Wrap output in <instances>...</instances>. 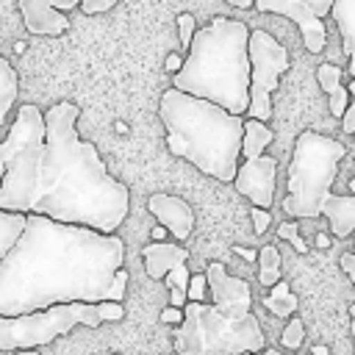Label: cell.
Returning a JSON list of instances; mask_svg holds the SVG:
<instances>
[{"mask_svg": "<svg viewBox=\"0 0 355 355\" xmlns=\"http://www.w3.org/2000/svg\"><path fill=\"white\" fill-rule=\"evenodd\" d=\"M263 308L272 313V316H280V319H291L294 311L300 308V300L297 294L291 291V286L286 280H280L277 286L269 288V294L263 297Z\"/></svg>", "mask_w": 355, "mask_h": 355, "instance_id": "d6986e66", "label": "cell"}, {"mask_svg": "<svg viewBox=\"0 0 355 355\" xmlns=\"http://www.w3.org/2000/svg\"><path fill=\"white\" fill-rule=\"evenodd\" d=\"M147 211L178 241H186L191 236V230H194V211H191V205L186 200L175 197V194H153L147 200Z\"/></svg>", "mask_w": 355, "mask_h": 355, "instance_id": "7c38bea8", "label": "cell"}, {"mask_svg": "<svg viewBox=\"0 0 355 355\" xmlns=\"http://www.w3.org/2000/svg\"><path fill=\"white\" fill-rule=\"evenodd\" d=\"M194 33H197V22H194V17H191L189 11L178 14V39H180V47H183L186 53H189V47H191Z\"/></svg>", "mask_w": 355, "mask_h": 355, "instance_id": "cb8c5ba5", "label": "cell"}, {"mask_svg": "<svg viewBox=\"0 0 355 355\" xmlns=\"http://www.w3.org/2000/svg\"><path fill=\"white\" fill-rule=\"evenodd\" d=\"M349 191H352V194H355V178H352V180H349Z\"/></svg>", "mask_w": 355, "mask_h": 355, "instance_id": "bcb514c9", "label": "cell"}, {"mask_svg": "<svg viewBox=\"0 0 355 355\" xmlns=\"http://www.w3.org/2000/svg\"><path fill=\"white\" fill-rule=\"evenodd\" d=\"M258 283L272 288L280 283V252L275 244H263L258 250Z\"/></svg>", "mask_w": 355, "mask_h": 355, "instance_id": "7402d4cb", "label": "cell"}, {"mask_svg": "<svg viewBox=\"0 0 355 355\" xmlns=\"http://www.w3.org/2000/svg\"><path fill=\"white\" fill-rule=\"evenodd\" d=\"M50 6H53L55 11H61V14H67L69 8H78L80 3H78V0H50Z\"/></svg>", "mask_w": 355, "mask_h": 355, "instance_id": "e575fe53", "label": "cell"}, {"mask_svg": "<svg viewBox=\"0 0 355 355\" xmlns=\"http://www.w3.org/2000/svg\"><path fill=\"white\" fill-rule=\"evenodd\" d=\"M100 327L97 305L86 302H69V305H53L36 313L25 316H0V352H22V349H39L58 336H67L72 327Z\"/></svg>", "mask_w": 355, "mask_h": 355, "instance_id": "ba28073f", "label": "cell"}, {"mask_svg": "<svg viewBox=\"0 0 355 355\" xmlns=\"http://www.w3.org/2000/svg\"><path fill=\"white\" fill-rule=\"evenodd\" d=\"M250 216H252V230H255V236H263L266 227H269V222H272V214L263 211V208H252Z\"/></svg>", "mask_w": 355, "mask_h": 355, "instance_id": "f546056e", "label": "cell"}, {"mask_svg": "<svg viewBox=\"0 0 355 355\" xmlns=\"http://www.w3.org/2000/svg\"><path fill=\"white\" fill-rule=\"evenodd\" d=\"M180 67H183V61H180L178 55H169V58H166V69H169V72H178Z\"/></svg>", "mask_w": 355, "mask_h": 355, "instance_id": "8d00e7d4", "label": "cell"}, {"mask_svg": "<svg viewBox=\"0 0 355 355\" xmlns=\"http://www.w3.org/2000/svg\"><path fill=\"white\" fill-rule=\"evenodd\" d=\"M114 6H116V0H83L78 8H80L83 14H103V11L114 8Z\"/></svg>", "mask_w": 355, "mask_h": 355, "instance_id": "1f68e13d", "label": "cell"}, {"mask_svg": "<svg viewBox=\"0 0 355 355\" xmlns=\"http://www.w3.org/2000/svg\"><path fill=\"white\" fill-rule=\"evenodd\" d=\"M3 175H6V153H3V144H0V183H3Z\"/></svg>", "mask_w": 355, "mask_h": 355, "instance_id": "f35d334b", "label": "cell"}, {"mask_svg": "<svg viewBox=\"0 0 355 355\" xmlns=\"http://www.w3.org/2000/svg\"><path fill=\"white\" fill-rule=\"evenodd\" d=\"M316 80H319V86L330 97V114L338 116V119H344V114L349 108V92L341 83V67H336V64H319L316 67Z\"/></svg>", "mask_w": 355, "mask_h": 355, "instance_id": "9a60e30c", "label": "cell"}, {"mask_svg": "<svg viewBox=\"0 0 355 355\" xmlns=\"http://www.w3.org/2000/svg\"><path fill=\"white\" fill-rule=\"evenodd\" d=\"M338 263H341V269L349 275V280H352V286H355V252H344Z\"/></svg>", "mask_w": 355, "mask_h": 355, "instance_id": "836d02e7", "label": "cell"}, {"mask_svg": "<svg viewBox=\"0 0 355 355\" xmlns=\"http://www.w3.org/2000/svg\"><path fill=\"white\" fill-rule=\"evenodd\" d=\"M211 302H186L183 324L175 327L178 355H261L266 336L252 313L250 283L225 272L219 261L205 266Z\"/></svg>", "mask_w": 355, "mask_h": 355, "instance_id": "3957f363", "label": "cell"}, {"mask_svg": "<svg viewBox=\"0 0 355 355\" xmlns=\"http://www.w3.org/2000/svg\"><path fill=\"white\" fill-rule=\"evenodd\" d=\"M322 216L330 222V233L336 239H347L349 233H355V197L333 194L322 208Z\"/></svg>", "mask_w": 355, "mask_h": 355, "instance_id": "2e32d148", "label": "cell"}, {"mask_svg": "<svg viewBox=\"0 0 355 355\" xmlns=\"http://www.w3.org/2000/svg\"><path fill=\"white\" fill-rule=\"evenodd\" d=\"M349 316H352V336H355V302L349 305Z\"/></svg>", "mask_w": 355, "mask_h": 355, "instance_id": "7bdbcfd3", "label": "cell"}, {"mask_svg": "<svg viewBox=\"0 0 355 355\" xmlns=\"http://www.w3.org/2000/svg\"><path fill=\"white\" fill-rule=\"evenodd\" d=\"M6 153V175L0 183V211L31 214L39 194L42 161H44V111L33 103H22L14 122L0 141Z\"/></svg>", "mask_w": 355, "mask_h": 355, "instance_id": "52a82bcc", "label": "cell"}, {"mask_svg": "<svg viewBox=\"0 0 355 355\" xmlns=\"http://www.w3.org/2000/svg\"><path fill=\"white\" fill-rule=\"evenodd\" d=\"M250 28L241 19L214 17L197 28L172 89L214 103L233 116L250 108Z\"/></svg>", "mask_w": 355, "mask_h": 355, "instance_id": "277c9868", "label": "cell"}, {"mask_svg": "<svg viewBox=\"0 0 355 355\" xmlns=\"http://www.w3.org/2000/svg\"><path fill=\"white\" fill-rule=\"evenodd\" d=\"M313 355H330V349H327V347H322V344H319V347H313Z\"/></svg>", "mask_w": 355, "mask_h": 355, "instance_id": "60d3db41", "label": "cell"}, {"mask_svg": "<svg viewBox=\"0 0 355 355\" xmlns=\"http://www.w3.org/2000/svg\"><path fill=\"white\" fill-rule=\"evenodd\" d=\"M250 119L269 122L272 119V92L280 83V75L288 69V50L266 31H250Z\"/></svg>", "mask_w": 355, "mask_h": 355, "instance_id": "9c48e42d", "label": "cell"}, {"mask_svg": "<svg viewBox=\"0 0 355 355\" xmlns=\"http://www.w3.org/2000/svg\"><path fill=\"white\" fill-rule=\"evenodd\" d=\"M255 11L263 14H280L288 17L302 36V44L308 53H322L327 42L324 31V14H330L333 0H255Z\"/></svg>", "mask_w": 355, "mask_h": 355, "instance_id": "30bf717a", "label": "cell"}, {"mask_svg": "<svg viewBox=\"0 0 355 355\" xmlns=\"http://www.w3.org/2000/svg\"><path fill=\"white\" fill-rule=\"evenodd\" d=\"M261 355H280V352H277V349H275V347H266V349H263V352H261Z\"/></svg>", "mask_w": 355, "mask_h": 355, "instance_id": "ee69618b", "label": "cell"}, {"mask_svg": "<svg viewBox=\"0 0 355 355\" xmlns=\"http://www.w3.org/2000/svg\"><path fill=\"white\" fill-rule=\"evenodd\" d=\"M158 116L166 128V150L194 164L208 178L233 183L241 158L244 116H233L225 108L189 97L178 89H166L158 103Z\"/></svg>", "mask_w": 355, "mask_h": 355, "instance_id": "5b68a950", "label": "cell"}, {"mask_svg": "<svg viewBox=\"0 0 355 355\" xmlns=\"http://www.w3.org/2000/svg\"><path fill=\"white\" fill-rule=\"evenodd\" d=\"M330 17L344 39V50L349 55V75L355 80V0H333Z\"/></svg>", "mask_w": 355, "mask_h": 355, "instance_id": "e0dca14e", "label": "cell"}, {"mask_svg": "<svg viewBox=\"0 0 355 355\" xmlns=\"http://www.w3.org/2000/svg\"><path fill=\"white\" fill-rule=\"evenodd\" d=\"M164 280H166V286H169V288H175V291H183V294H186V291H189V280H191V272H189V266L183 263V266L172 269V272H169Z\"/></svg>", "mask_w": 355, "mask_h": 355, "instance_id": "484cf974", "label": "cell"}, {"mask_svg": "<svg viewBox=\"0 0 355 355\" xmlns=\"http://www.w3.org/2000/svg\"><path fill=\"white\" fill-rule=\"evenodd\" d=\"M80 108L61 100L44 111V161L31 214L114 236L130 211L128 186L111 178L97 147L80 139Z\"/></svg>", "mask_w": 355, "mask_h": 355, "instance_id": "7a4b0ae2", "label": "cell"}, {"mask_svg": "<svg viewBox=\"0 0 355 355\" xmlns=\"http://www.w3.org/2000/svg\"><path fill=\"white\" fill-rule=\"evenodd\" d=\"M347 155L344 144L322 136L316 130H302L294 141V155L286 178L283 211L291 219H316L333 197V183L341 158Z\"/></svg>", "mask_w": 355, "mask_h": 355, "instance_id": "8992f818", "label": "cell"}, {"mask_svg": "<svg viewBox=\"0 0 355 355\" xmlns=\"http://www.w3.org/2000/svg\"><path fill=\"white\" fill-rule=\"evenodd\" d=\"M205 291H208V280H205V275H191L186 300H189V302H202V300H205Z\"/></svg>", "mask_w": 355, "mask_h": 355, "instance_id": "4316f807", "label": "cell"}, {"mask_svg": "<svg viewBox=\"0 0 355 355\" xmlns=\"http://www.w3.org/2000/svg\"><path fill=\"white\" fill-rule=\"evenodd\" d=\"M125 286H128V269L122 266V269L114 275V280H111V300H108V302H119V305H122V300H125Z\"/></svg>", "mask_w": 355, "mask_h": 355, "instance_id": "83f0119b", "label": "cell"}, {"mask_svg": "<svg viewBox=\"0 0 355 355\" xmlns=\"http://www.w3.org/2000/svg\"><path fill=\"white\" fill-rule=\"evenodd\" d=\"M233 252H236V255H241V258H247V261H258V252H255V250H247V247H233Z\"/></svg>", "mask_w": 355, "mask_h": 355, "instance_id": "d590c367", "label": "cell"}, {"mask_svg": "<svg viewBox=\"0 0 355 355\" xmlns=\"http://www.w3.org/2000/svg\"><path fill=\"white\" fill-rule=\"evenodd\" d=\"M17 94H19V75L11 67V61L6 55H0V125L6 122L8 111L14 108Z\"/></svg>", "mask_w": 355, "mask_h": 355, "instance_id": "44dd1931", "label": "cell"}, {"mask_svg": "<svg viewBox=\"0 0 355 355\" xmlns=\"http://www.w3.org/2000/svg\"><path fill=\"white\" fill-rule=\"evenodd\" d=\"M17 6H19V14H22V22H25L28 33H36V36H61L69 28L67 14L55 11L50 6V0H19Z\"/></svg>", "mask_w": 355, "mask_h": 355, "instance_id": "4fadbf2b", "label": "cell"}, {"mask_svg": "<svg viewBox=\"0 0 355 355\" xmlns=\"http://www.w3.org/2000/svg\"><path fill=\"white\" fill-rule=\"evenodd\" d=\"M275 183H277V161L272 155H261L239 164L233 180L236 191L244 194L252 202V208H263V211H269V205L275 202Z\"/></svg>", "mask_w": 355, "mask_h": 355, "instance_id": "8fae6325", "label": "cell"}, {"mask_svg": "<svg viewBox=\"0 0 355 355\" xmlns=\"http://www.w3.org/2000/svg\"><path fill=\"white\" fill-rule=\"evenodd\" d=\"M230 3H233V6H239V8H250V6H252L250 0H230Z\"/></svg>", "mask_w": 355, "mask_h": 355, "instance_id": "ab89813d", "label": "cell"}, {"mask_svg": "<svg viewBox=\"0 0 355 355\" xmlns=\"http://www.w3.org/2000/svg\"><path fill=\"white\" fill-rule=\"evenodd\" d=\"M164 233H166V230H164V227H155V230H153V241H158V239H161V236H164Z\"/></svg>", "mask_w": 355, "mask_h": 355, "instance_id": "b9f144b4", "label": "cell"}, {"mask_svg": "<svg viewBox=\"0 0 355 355\" xmlns=\"http://www.w3.org/2000/svg\"><path fill=\"white\" fill-rule=\"evenodd\" d=\"M347 92H349V108L344 114V133H355V80H349Z\"/></svg>", "mask_w": 355, "mask_h": 355, "instance_id": "4dcf8cb0", "label": "cell"}, {"mask_svg": "<svg viewBox=\"0 0 355 355\" xmlns=\"http://www.w3.org/2000/svg\"><path fill=\"white\" fill-rule=\"evenodd\" d=\"M25 225H28V216H25V214L0 211V263L8 258V252H11V250L17 247V241L22 239Z\"/></svg>", "mask_w": 355, "mask_h": 355, "instance_id": "ffe728a7", "label": "cell"}, {"mask_svg": "<svg viewBox=\"0 0 355 355\" xmlns=\"http://www.w3.org/2000/svg\"><path fill=\"white\" fill-rule=\"evenodd\" d=\"M125 263V241L89 227L28 214L17 247L0 263V316H25L53 305L111 300Z\"/></svg>", "mask_w": 355, "mask_h": 355, "instance_id": "6da1fadb", "label": "cell"}, {"mask_svg": "<svg viewBox=\"0 0 355 355\" xmlns=\"http://www.w3.org/2000/svg\"><path fill=\"white\" fill-rule=\"evenodd\" d=\"M277 236L286 239V241H291V247H294L300 255L308 252V244H305L302 236H300V222H283V225L277 227Z\"/></svg>", "mask_w": 355, "mask_h": 355, "instance_id": "d4e9b609", "label": "cell"}, {"mask_svg": "<svg viewBox=\"0 0 355 355\" xmlns=\"http://www.w3.org/2000/svg\"><path fill=\"white\" fill-rule=\"evenodd\" d=\"M158 319H161V324H175V327H180V324H183V311L166 305V308L158 313Z\"/></svg>", "mask_w": 355, "mask_h": 355, "instance_id": "d6a6232c", "label": "cell"}, {"mask_svg": "<svg viewBox=\"0 0 355 355\" xmlns=\"http://www.w3.org/2000/svg\"><path fill=\"white\" fill-rule=\"evenodd\" d=\"M302 341H305V324H302V319H300V316H291V319H288V324L283 327L280 344H283L286 349H297Z\"/></svg>", "mask_w": 355, "mask_h": 355, "instance_id": "603a6c76", "label": "cell"}, {"mask_svg": "<svg viewBox=\"0 0 355 355\" xmlns=\"http://www.w3.org/2000/svg\"><path fill=\"white\" fill-rule=\"evenodd\" d=\"M97 313H100V322H119L125 316V308L119 302H100Z\"/></svg>", "mask_w": 355, "mask_h": 355, "instance_id": "f1b7e54d", "label": "cell"}, {"mask_svg": "<svg viewBox=\"0 0 355 355\" xmlns=\"http://www.w3.org/2000/svg\"><path fill=\"white\" fill-rule=\"evenodd\" d=\"M144 258V272L153 280H164L172 269L183 266L189 261V250L183 244H166V241H153L141 250Z\"/></svg>", "mask_w": 355, "mask_h": 355, "instance_id": "5bb4252c", "label": "cell"}, {"mask_svg": "<svg viewBox=\"0 0 355 355\" xmlns=\"http://www.w3.org/2000/svg\"><path fill=\"white\" fill-rule=\"evenodd\" d=\"M17 355H39L36 349H22V352H17Z\"/></svg>", "mask_w": 355, "mask_h": 355, "instance_id": "f6af8a7d", "label": "cell"}, {"mask_svg": "<svg viewBox=\"0 0 355 355\" xmlns=\"http://www.w3.org/2000/svg\"><path fill=\"white\" fill-rule=\"evenodd\" d=\"M275 133L269 125L263 122H255V119H244V136H241V155L244 161H252V158H261L263 150L272 144Z\"/></svg>", "mask_w": 355, "mask_h": 355, "instance_id": "ac0fdd59", "label": "cell"}, {"mask_svg": "<svg viewBox=\"0 0 355 355\" xmlns=\"http://www.w3.org/2000/svg\"><path fill=\"white\" fill-rule=\"evenodd\" d=\"M316 247H322V250H327V247H330L327 233H316Z\"/></svg>", "mask_w": 355, "mask_h": 355, "instance_id": "74e56055", "label": "cell"}]
</instances>
